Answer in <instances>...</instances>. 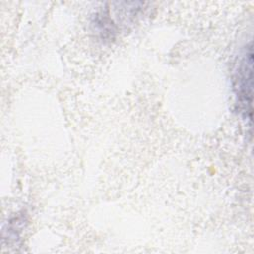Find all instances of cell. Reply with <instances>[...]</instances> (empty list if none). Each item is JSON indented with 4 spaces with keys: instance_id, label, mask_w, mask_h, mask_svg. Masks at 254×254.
I'll return each mask as SVG.
<instances>
[{
    "instance_id": "cell-1",
    "label": "cell",
    "mask_w": 254,
    "mask_h": 254,
    "mask_svg": "<svg viewBox=\"0 0 254 254\" xmlns=\"http://www.w3.org/2000/svg\"><path fill=\"white\" fill-rule=\"evenodd\" d=\"M253 53L252 44L246 45L235 71L234 87L238 99L239 109L244 117L251 122L252 87H253Z\"/></svg>"
}]
</instances>
